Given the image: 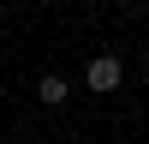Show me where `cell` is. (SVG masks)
I'll use <instances>...</instances> for the list:
<instances>
[{
  "label": "cell",
  "mask_w": 149,
  "mask_h": 144,
  "mask_svg": "<svg viewBox=\"0 0 149 144\" xmlns=\"http://www.w3.org/2000/svg\"><path fill=\"white\" fill-rule=\"evenodd\" d=\"M66 90H72V84H66V78H60V72H48V78H42V84H36V96H42V102H48V108H54V102H66Z\"/></svg>",
  "instance_id": "7a4b0ae2"
},
{
  "label": "cell",
  "mask_w": 149,
  "mask_h": 144,
  "mask_svg": "<svg viewBox=\"0 0 149 144\" xmlns=\"http://www.w3.org/2000/svg\"><path fill=\"white\" fill-rule=\"evenodd\" d=\"M119 78H125V66H119V54H95L90 66H84V84H90L95 96H107V90H119Z\"/></svg>",
  "instance_id": "6da1fadb"
}]
</instances>
